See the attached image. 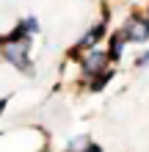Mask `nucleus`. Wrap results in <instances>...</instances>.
Here are the masks:
<instances>
[{
  "mask_svg": "<svg viewBox=\"0 0 149 152\" xmlns=\"http://www.w3.org/2000/svg\"><path fill=\"white\" fill-rule=\"evenodd\" d=\"M86 144H89V138H86V136H77V138H72V141H69V152H80V149H86Z\"/></svg>",
  "mask_w": 149,
  "mask_h": 152,
  "instance_id": "obj_7",
  "label": "nucleus"
},
{
  "mask_svg": "<svg viewBox=\"0 0 149 152\" xmlns=\"http://www.w3.org/2000/svg\"><path fill=\"white\" fill-rule=\"evenodd\" d=\"M135 69H149V47L135 56Z\"/></svg>",
  "mask_w": 149,
  "mask_h": 152,
  "instance_id": "obj_8",
  "label": "nucleus"
},
{
  "mask_svg": "<svg viewBox=\"0 0 149 152\" xmlns=\"http://www.w3.org/2000/svg\"><path fill=\"white\" fill-rule=\"evenodd\" d=\"M113 77H116V66H108V69H102L100 75H94V77H89V80H86V88L97 94V91H102V88L110 83Z\"/></svg>",
  "mask_w": 149,
  "mask_h": 152,
  "instance_id": "obj_6",
  "label": "nucleus"
},
{
  "mask_svg": "<svg viewBox=\"0 0 149 152\" xmlns=\"http://www.w3.org/2000/svg\"><path fill=\"white\" fill-rule=\"evenodd\" d=\"M127 36H124V31L121 28H113V31H108V36H105V50H108V58H110V64L116 66L119 61H121V56H124V47H127Z\"/></svg>",
  "mask_w": 149,
  "mask_h": 152,
  "instance_id": "obj_5",
  "label": "nucleus"
},
{
  "mask_svg": "<svg viewBox=\"0 0 149 152\" xmlns=\"http://www.w3.org/2000/svg\"><path fill=\"white\" fill-rule=\"evenodd\" d=\"M0 47H3V33H0Z\"/></svg>",
  "mask_w": 149,
  "mask_h": 152,
  "instance_id": "obj_12",
  "label": "nucleus"
},
{
  "mask_svg": "<svg viewBox=\"0 0 149 152\" xmlns=\"http://www.w3.org/2000/svg\"><path fill=\"white\" fill-rule=\"evenodd\" d=\"M77 66H80V83H86L89 77L100 75L102 69H108L113 64H110V58H108V50L100 44V47H91V50L80 53V56H77Z\"/></svg>",
  "mask_w": 149,
  "mask_h": 152,
  "instance_id": "obj_2",
  "label": "nucleus"
},
{
  "mask_svg": "<svg viewBox=\"0 0 149 152\" xmlns=\"http://www.w3.org/2000/svg\"><path fill=\"white\" fill-rule=\"evenodd\" d=\"M144 14H146V20H149V3H146V8H144Z\"/></svg>",
  "mask_w": 149,
  "mask_h": 152,
  "instance_id": "obj_11",
  "label": "nucleus"
},
{
  "mask_svg": "<svg viewBox=\"0 0 149 152\" xmlns=\"http://www.w3.org/2000/svg\"><path fill=\"white\" fill-rule=\"evenodd\" d=\"M0 58L8 66H14L22 75H33V61H31V44L25 42H3L0 47Z\"/></svg>",
  "mask_w": 149,
  "mask_h": 152,
  "instance_id": "obj_1",
  "label": "nucleus"
},
{
  "mask_svg": "<svg viewBox=\"0 0 149 152\" xmlns=\"http://www.w3.org/2000/svg\"><path fill=\"white\" fill-rule=\"evenodd\" d=\"M80 152H102V147H100V144H91V141H89V144H86V149H80Z\"/></svg>",
  "mask_w": 149,
  "mask_h": 152,
  "instance_id": "obj_9",
  "label": "nucleus"
},
{
  "mask_svg": "<svg viewBox=\"0 0 149 152\" xmlns=\"http://www.w3.org/2000/svg\"><path fill=\"white\" fill-rule=\"evenodd\" d=\"M119 28L124 31V36H127L130 44H138V47L149 44V20H146L144 11H130V17L119 25Z\"/></svg>",
  "mask_w": 149,
  "mask_h": 152,
  "instance_id": "obj_4",
  "label": "nucleus"
},
{
  "mask_svg": "<svg viewBox=\"0 0 149 152\" xmlns=\"http://www.w3.org/2000/svg\"><path fill=\"white\" fill-rule=\"evenodd\" d=\"M105 36H108V22H105V20H97L80 39L72 44V47L66 50V56H69V58H77V56H80V53H86V50L100 47V44H105Z\"/></svg>",
  "mask_w": 149,
  "mask_h": 152,
  "instance_id": "obj_3",
  "label": "nucleus"
},
{
  "mask_svg": "<svg viewBox=\"0 0 149 152\" xmlns=\"http://www.w3.org/2000/svg\"><path fill=\"white\" fill-rule=\"evenodd\" d=\"M6 105H8L6 100H0V113H3V111H6Z\"/></svg>",
  "mask_w": 149,
  "mask_h": 152,
  "instance_id": "obj_10",
  "label": "nucleus"
}]
</instances>
